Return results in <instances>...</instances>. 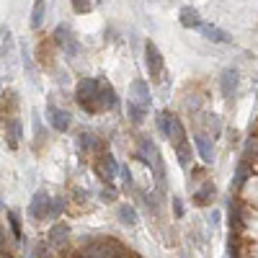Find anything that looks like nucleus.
Segmentation results:
<instances>
[{"instance_id": "a211bd4d", "label": "nucleus", "mask_w": 258, "mask_h": 258, "mask_svg": "<svg viewBox=\"0 0 258 258\" xmlns=\"http://www.w3.org/2000/svg\"><path fill=\"white\" fill-rule=\"evenodd\" d=\"M197 147H199V155L204 163H212V145L204 135H197Z\"/></svg>"}, {"instance_id": "7ed1b4c3", "label": "nucleus", "mask_w": 258, "mask_h": 258, "mask_svg": "<svg viewBox=\"0 0 258 258\" xmlns=\"http://www.w3.org/2000/svg\"><path fill=\"white\" fill-rule=\"evenodd\" d=\"M29 214L34 220H52V197L47 191H36L34 194V199L29 204Z\"/></svg>"}, {"instance_id": "2eb2a0df", "label": "nucleus", "mask_w": 258, "mask_h": 258, "mask_svg": "<svg viewBox=\"0 0 258 258\" xmlns=\"http://www.w3.org/2000/svg\"><path fill=\"white\" fill-rule=\"evenodd\" d=\"M212 197H214V186H212V181H204V186L194 194V202H197L199 207H204V204L212 202Z\"/></svg>"}, {"instance_id": "bb28decb", "label": "nucleus", "mask_w": 258, "mask_h": 258, "mask_svg": "<svg viewBox=\"0 0 258 258\" xmlns=\"http://www.w3.org/2000/svg\"><path fill=\"white\" fill-rule=\"evenodd\" d=\"M173 209H176V217H183V207H181V199H173Z\"/></svg>"}, {"instance_id": "ddd939ff", "label": "nucleus", "mask_w": 258, "mask_h": 258, "mask_svg": "<svg viewBox=\"0 0 258 258\" xmlns=\"http://www.w3.org/2000/svg\"><path fill=\"white\" fill-rule=\"evenodd\" d=\"M181 26H183V29H199V26H202L199 11L191 8V6H183V8H181Z\"/></svg>"}, {"instance_id": "6e6552de", "label": "nucleus", "mask_w": 258, "mask_h": 258, "mask_svg": "<svg viewBox=\"0 0 258 258\" xmlns=\"http://www.w3.org/2000/svg\"><path fill=\"white\" fill-rule=\"evenodd\" d=\"M129 101L142 106V109L150 106V88L145 80H132V85H129Z\"/></svg>"}, {"instance_id": "423d86ee", "label": "nucleus", "mask_w": 258, "mask_h": 258, "mask_svg": "<svg viewBox=\"0 0 258 258\" xmlns=\"http://www.w3.org/2000/svg\"><path fill=\"white\" fill-rule=\"evenodd\" d=\"M96 170H98V176L106 181V183H111L114 178H116V173H119V165H116V160H114V155H101L98 158V163H96Z\"/></svg>"}, {"instance_id": "f257e3e1", "label": "nucleus", "mask_w": 258, "mask_h": 258, "mask_svg": "<svg viewBox=\"0 0 258 258\" xmlns=\"http://www.w3.org/2000/svg\"><path fill=\"white\" fill-rule=\"evenodd\" d=\"M98 91H101V80H96V78H83L78 83L75 98L85 111H91V114L98 111Z\"/></svg>"}, {"instance_id": "a878e982", "label": "nucleus", "mask_w": 258, "mask_h": 258, "mask_svg": "<svg viewBox=\"0 0 258 258\" xmlns=\"http://www.w3.org/2000/svg\"><path fill=\"white\" fill-rule=\"evenodd\" d=\"M101 197H103V199H116V188H103Z\"/></svg>"}, {"instance_id": "f3484780", "label": "nucleus", "mask_w": 258, "mask_h": 258, "mask_svg": "<svg viewBox=\"0 0 258 258\" xmlns=\"http://www.w3.org/2000/svg\"><path fill=\"white\" fill-rule=\"evenodd\" d=\"M44 8H47L44 0H36V3H34V11H31V26L34 29H39L41 21H44Z\"/></svg>"}, {"instance_id": "5701e85b", "label": "nucleus", "mask_w": 258, "mask_h": 258, "mask_svg": "<svg viewBox=\"0 0 258 258\" xmlns=\"http://www.w3.org/2000/svg\"><path fill=\"white\" fill-rule=\"evenodd\" d=\"M31 258H52V250H49V243H39L31 253Z\"/></svg>"}, {"instance_id": "412c9836", "label": "nucleus", "mask_w": 258, "mask_h": 258, "mask_svg": "<svg viewBox=\"0 0 258 258\" xmlns=\"http://www.w3.org/2000/svg\"><path fill=\"white\" fill-rule=\"evenodd\" d=\"M126 114H129V119H132L135 124H142V119H145V109L137 106V103H132V101L126 103Z\"/></svg>"}, {"instance_id": "aec40b11", "label": "nucleus", "mask_w": 258, "mask_h": 258, "mask_svg": "<svg viewBox=\"0 0 258 258\" xmlns=\"http://www.w3.org/2000/svg\"><path fill=\"white\" fill-rule=\"evenodd\" d=\"M176 155H178V163H181L183 168H188V160H191V145H188V142L176 145Z\"/></svg>"}, {"instance_id": "39448f33", "label": "nucleus", "mask_w": 258, "mask_h": 258, "mask_svg": "<svg viewBox=\"0 0 258 258\" xmlns=\"http://www.w3.org/2000/svg\"><path fill=\"white\" fill-rule=\"evenodd\" d=\"M54 41H57L64 52H68V57H75V54H78V41H75L73 31L64 26V24H59V26L54 29Z\"/></svg>"}, {"instance_id": "6ab92c4d", "label": "nucleus", "mask_w": 258, "mask_h": 258, "mask_svg": "<svg viewBox=\"0 0 258 258\" xmlns=\"http://www.w3.org/2000/svg\"><path fill=\"white\" fill-rule=\"evenodd\" d=\"M78 147H80V150H93V147H98L96 135H93V132H80V137H78Z\"/></svg>"}, {"instance_id": "dca6fc26", "label": "nucleus", "mask_w": 258, "mask_h": 258, "mask_svg": "<svg viewBox=\"0 0 258 258\" xmlns=\"http://www.w3.org/2000/svg\"><path fill=\"white\" fill-rule=\"evenodd\" d=\"M119 220H121L124 225H137V209L129 207V204H121V207H119Z\"/></svg>"}, {"instance_id": "20e7f679", "label": "nucleus", "mask_w": 258, "mask_h": 258, "mask_svg": "<svg viewBox=\"0 0 258 258\" xmlns=\"http://www.w3.org/2000/svg\"><path fill=\"white\" fill-rule=\"evenodd\" d=\"M47 116H49V124H52V129H57V132H68V129H70V124H73V116H70V111L57 109L54 103H47Z\"/></svg>"}, {"instance_id": "9b49d317", "label": "nucleus", "mask_w": 258, "mask_h": 258, "mask_svg": "<svg viewBox=\"0 0 258 258\" xmlns=\"http://www.w3.org/2000/svg\"><path fill=\"white\" fill-rule=\"evenodd\" d=\"M114 106H116V93H114V88H111V85H106V83H101V91H98V111L114 109Z\"/></svg>"}, {"instance_id": "cd10ccee", "label": "nucleus", "mask_w": 258, "mask_h": 258, "mask_svg": "<svg viewBox=\"0 0 258 258\" xmlns=\"http://www.w3.org/2000/svg\"><path fill=\"white\" fill-rule=\"evenodd\" d=\"M0 258H13V255H11V253H6V250H3V253H0Z\"/></svg>"}, {"instance_id": "f03ea898", "label": "nucleus", "mask_w": 258, "mask_h": 258, "mask_svg": "<svg viewBox=\"0 0 258 258\" xmlns=\"http://www.w3.org/2000/svg\"><path fill=\"white\" fill-rule=\"evenodd\" d=\"M158 126H160L163 137L173 142V147L181 145V142H186V132H183V124H181L178 116L168 114V111H160V114H158Z\"/></svg>"}, {"instance_id": "393cba45", "label": "nucleus", "mask_w": 258, "mask_h": 258, "mask_svg": "<svg viewBox=\"0 0 258 258\" xmlns=\"http://www.w3.org/2000/svg\"><path fill=\"white\" fill-rule=\"evenodd\" d=\"M62 209H64V199H52V217H57Z\"/></svg>"}, {"instance_id": "0eeeda50", "label": "nucleus", "mask_w": 258, "mask_h": 258, "mask_svg": "<svg viewBox=\"0 0 258 258\" xmlns=\"http://www.w3.org/2000/svg\"><path fill=\"white\" fill-rule=\"evenodd\" d=\"M145 62H147L150 75H160L163 73V54H160V49L153 44V41L145 44Z\"/></svg>"}, {"instance_id": "9d476101", "label": "nucleus", "mask_w": 258, "mask_h": 258, "mask_svg": "<svg viewBox=\"0 0 258 258\" xmlns=\"http://www.w3.org/2000/svg\"><path fill=\"white\" fill-rule=\"evenodd\" d=\"M68 235H70L68 222H57V225H52V230H49V245L62 248L64 243H68Z\"/></svg>"}, {"instance_id": "4468645a", "label": "nucleus", "mask_w": 258, "mask_h": 258, "mask_svg": "<svg viewBox=\"0 0 258 258\" xmlns=\"http://www.w3.org/2000/svg\"><path fill=\"white\" fill-rule=\"evenodd\" d=\"M21 135H24V126H21V119H11V121H8V145H11V147H18Z\"/></svg>"}, {"instance_id": "1a4fd4ad", "label": "nucleus", "mask_w": 258, "mask_h": 258, "mask_svg": "<svg viewBox=\"0 0 258 258\" xmlns=\"http://www.w3.org/2000/svg\"><path fill=\"white\" fill-rule=\"evenodd\" d=\"M238 70L235 68H227V70H222V78H220V88H222V96L225 98H232V93L238 91Z\"/></svg>"}, {"instance_id": "4be33fe9", "label": "nucleus", "mask_w": 258, "mask_h": 258, "mask_svg": "<svg viewBox=\"0 0 258 258\" xmlns=\"http://www.w3.org/2000/svg\"><path fill=\"white\" fill-rule=\"evenodd\" d=\"M8 222H11V230H13V235H16V240H21V235H24V232H21V217H18V212H8Z\"/></svg>"}, {"instance_id": "f8f14e48", "label": "nucleus", "mask_w": 258, "mask_h": 258, "mask_svg": "<svg viewBox=\"0 0 258 258\" xmlns=\"http://www.w3.org/2000/svg\"><path fill=\"white\" fill-rule=\"evenodd\" d=\"M199 29H202V34H204L209 41H214V44H227V41H230V34H227V31L212 26V24H202Z\"/></svg>"}, {"instance_id": "b1692460", "label": "nucleus", "mask_w": 258, "mask_h": 258, "mask_svg": "<svg viewBox=\"0 0 258 258\" xmlns=\"http://www.w3.org/2000/svg\"><path fill=\"white\" fill-rule=\"evenodd\" d=\"M75 13H88L91 11V0H73Z\"/></svg>"}]
</instances>
